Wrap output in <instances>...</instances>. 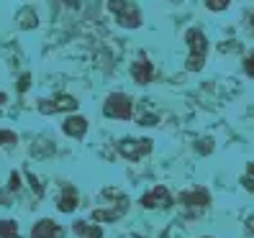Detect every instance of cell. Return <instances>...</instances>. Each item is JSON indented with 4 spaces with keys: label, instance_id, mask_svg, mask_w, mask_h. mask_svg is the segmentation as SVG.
Here are the masks:
<instances>
[{
    "label": "cell",
    "instance_id": "cb8c5ba5",
    "mask_svg": "<svg viewBox=\"0 0 254 238\" xmlns=\"http://www.w3.org/2000/svg\"><path fill=\"white\" fill-rule=\"evenodd\" d=\"M249 18H252V31H254V13H252V16H249Z\"/></svg>",
    "mask_w": 254,
    "mask_h": 238
},
{
    "label": "cell",
    "instance_id": "ffe728a7",
    "mask_svg": "<svg viewBox=\"0 0 254 238\" xmlns=\"http://www.w3.org/2000/svg\"><path fill=\"white\" fill-rule=\"evenodd\" d=\"M26 87H28V74H23V77H21V82H18V90H21V93L26 90Z\"/></svg>",
    "mask_w": 254,
    "mask_h": 238
},
{
    "label": "cell",
    "instance_id": "7c38bea8",
    "mask_svg": "<svg viewBox=\"0 0 254 238\" xmlns=\"http://www.w3.org/2000/svg\"><path fill=\"white\" fill-rule=\"evenodd\" d=\"M72 231L77 233L80 238H103V231L98 226H87V223H74Z\"/></svg>",
    "mask_w": 254,
    "mask_h": 238
},
{
    "label": "cell",
    "instance_id": "5b68a950",
    "mask_svg": "<svg viewBox=\"0 0 254 238\" xmlns=\"http://www.w3.org/2000/svg\"><path fill=\"white\" fill-rule=\"evenodd\" d=\"M62 110H77V102L69 95H62L57 100H39V113L52 115V113H62Z\"/></svg>",
    "mask_w": 254,
    "mask_h": 238
},
{
    "label": "cell",
    "instance_id": "30bf717a",
    "mask_svg": "<svg viewBox=\"0 0 254 238\" xmlns=\"http://www.w3.org/2000/svg\"><path fill=\"white\" fill-rule=\"evenodd\" d=\"M57 207L62 213H72L74 207H77V192H74V187H64L62 190V197H59Z\"/></svg>",
    "mask_w": 254,
    "mask_h": 238
},
{
    "label": "cell",
    "instance_id": "d6986e66",
    "mask_svg": "<svg viewBox=\"0 0 254 238\" xmlns=\"http://www.w3.org/2000/svg\"><path fill=\"white\" fill-rule=\"evenodd\" d=\"M157 123V115H144L141 118V126H154Z\"/></svg>",
    "mask_w": 254,
    "mask_h": 238
},
{
    "label": "cell",
    "instance_id": "8992f818",
    "mask_svg": "<svg viewBox=\"0 0 254 238\" xmlns=\"http://www.w3.org/2000/svg\"><path fill=\"white\" fill-rule=\"evenodd\" d=\"M141 205L144 207H149V210H154V207H170L172 205V197H170V192H167V187H154V190H149L146 195L141 197Z\"/></svg>",
    "mask_w": 254,
    "mask_h": 238
},
{
    "label": "cell",
    "instance_id": "44dd1931",
    "mask_svg": "<svg viewBox=\"0 0 254 238\" xmlns=\"http://www.w3.org/2000/svg\"><path fill=\"white\" fill-rule=\"evenodd\" d=\"M244 187H247L249 192H254V180H244Z\"/></svg>",
    "mask_w": 254,
    "mask_h": 238
},
{
    "label": "cell",
    "instance_id": "e0dca14e",
    "mask_svg": "<svg viewBox=\"0 0 254 238\" xmlns=\"http://www.w3.org/2000/svg\"><path fill=\"white\" fill-rule=\"evenodd\" d=\"M8 187L16 192V190H21V177L18 174H10V180H8Z\"/></svg>",
    "mask_w": 254,
    "mask_h": 238
},
{
    "label": "cell",
    "instance_id": "9a60e30c",
    "mask_svg": "<svg viewBox=\"0 0 254 238\" xmlns=\"http://www.w3.org/2000/svg\"><path fill=\"white\" fill-rule=\"evenodd\" d=\"M5 143H16V133L13 131H0V146Z\"/></svg>",
    "mask_w": 254,
    "mask_h": 238
},
{
    "label": "cell",
    "instance_id": "ac0fdd59",
    "mask_svg": "<svg viewBox=\"0 0 254 238\" xmlns=\"http://www.w3.org/2000/svg\"><path fill=\"white\" fill-rule=\"evenodd\" d=\"M244 69H247V74H252L254 77V51L247 56V62H244Z\"/></svg>",
    "mask_w": 254,
    "mask_h": 238
},
{
    "label": "cell",
    "instance_id": "7402d4cb",
    "mask_svg": "<svg viewBox=\"0 0 254 238\" xmlns=\"http://www.w3.org/2000/svg\"><path fill=\"white\" fill-rule=\"evenodd\" d=\"M247 226H249V231L254 233V218H249V220H247Z\"/></svg>",
    "mask_w": 254,
    "mask_h": 238
},
{
    "label": "cell",
    "instance_id": "603a6c76",
    "mask_svg": "<svg viewBox=\"0 0 254 238\" xmlns=\"http://www.w3.org/2000/svg\"><path fill=\"white\" fill-rule=\"evenodd\" d=\"M249 174H252V177H254V164H249Z\"/></svg>",
    "mask_w": 254,
    "mask_h": 238
},
{
    "label": "cell",
    "instance_id": "9c48e42d",
    "mask_svg": "<svg viewBox=\"0 0 254 238\" xmlns=\"http://www.w3.org/2000/svg\"><path fill=\"white\" fill-rule=\"evenodd\" d=\"M57 236H59V226L54 220H39L31 231V238H57Z\"/></svg>",
    "mask_w": 254,
    "mask_h": 238
},
{
    "label": "cell",
    "instance_id": "2e32d148",
    "mask_svg": "<svg viewBox=\"0 0 254 238\" xmlns=\"http://www.w3.org/2000/svg\"><path fill=\"white\" fill-rule=\"evenodd\" d=\"M21 18H23V21H21V26H23V28H28V26H36V13L31 16V13L26 10V13H21Z\"/></svg>",
    "mask_w": 254,
    "mask_h": 238
},
{
    "label": "cell",
    "instance_id": "277c9868",
    "mask_svg": "<svg viewBox=\"0 0 254 238\" xmlns=\"http://www.w3.org/2000/svg\"><path fill=\"white\" fill-rule=\"evenodd\" d=\"M118 151H121V156L136 161V159H141V156H146L149 151H152V141H149V139H139V141L124 139L121 143H118Z\"/></svg>",
    "mask_w": 254,
    "mask_h": 238
},
{
    "label": "cell",
    "instance_id": "4fadbf2b",
    "mask_svg": "<svg viewBox=\"0 0 254 238\" xmlns=\"http://www.w3.org/2000/svg\"><path fill=\"white\" fill-rule=\"evenodd\" d=\"M0 238H18L16 220H0Z\"/></svg>",
    "mask_w": 254,
    "mask_h": 238
},
{
    "label": "cell",
    "instance_id": "7a4b0ae2",
    "mask_svg": "<svg viewBox=\"0 0 254 238\" xmlns=\"http://www.w3.org/2000/svg\"><path fill=\"white\" fill-rule=\"evenodd\" d=\"M108 8L116 13V18L118 23H121L124 28H136L141 23V16H139V10L128 5L126 0H108Z\"/></svg>",
    "mask_w": 254,
    "mask_h": 238
},
{
    "label": "cell",
    "instance_id": "ba28073f",
    "mask_svg": "<svg viewBox=\"0 0 254 238\" xmlns=\"http://www.w3.org/2000/svg\"><path fill=\"white\" fill-rule=\"evenodd\" d=\"M62 128H64L67 136H72V139H82V136H85V131H87V121H85L82 115H69Z\"/></svg>",
    "mask_w": 254,
    "mask_h": 238
},
{
    "label": "cell",
    "instance_id": "3957f363",
    "mask_svg": "<svg viewBox=\"0 0 254 238\" xmlns=\"http://www.w3.org/2000/svg\"><path fill=\"white\" fill-rule=\"evenodd\" d=\"M103 113L108 118H121V121H126V118H131V97L124 93L111 95L106 100V105H103Z\"/></svg>",
    "mask_w": 254,
    "mask_h": 238
},
{
    "label": "cell",
    "instance_id": "8fae6325",
    "mask_svg": "<svg viewBox=\"0 0 254 238\" xmlns=\"http://www.w3.org/2000/svg\"><path fill=\"white\" fill-rule=\"evenodd\" d=\"M183 202H185V205H192V207H205V205H208V192H205V190L185 192V195H183Z\"/></svg>",
    "mask_w": 254,
    "mask_h": 238
},
{
    "label": "cell",
    "instance_id": "52a82bcc",
    "mask_svg": "<svg viewBox=\"0 0 254 238\" xmlns=\"http://www.w3.org/2000/svg\"><path fill=\"white\" fill-rule=\"evenodd\" d=\"M131 74L139 85H146V82H152L154 67H152V62H146L144 56H139V62H133V67H131Z\"/></svg>",
    "mask_w": 254,
    "mask_h": 238
},
{
    "label": "cell",
    "instance_id": "5bb4252c",
    "mask_svg": "<svg viewBox=\"0 0 254 238\" xmlns=\"http://www.w3.org/2000/svg\"><path fill=\"white\" fill-rule=\"evenodd\" d=\"M229 3H231V0H205L208 10H226Z\"/></svg>",
    "mask_w": 254,
    "mask_h": 238
},
{
    "label": "cell",
    "instance_id": "6da1fadb",
    "mask_svg": "<svg viewBox=\"0 0 254 238\" xmlns=\"http://www.w3.org/2000/svg\"><path fill=\"white\" fill-rule=\"evenodd\" d=\"M188 47H190V56H188V69L190 72H198L205 62V49H208V44H205V36L198 31V28H188Z\"/></svg>",
    "mask_w": 254,
    "mask_h": 238
}]
</instances>
